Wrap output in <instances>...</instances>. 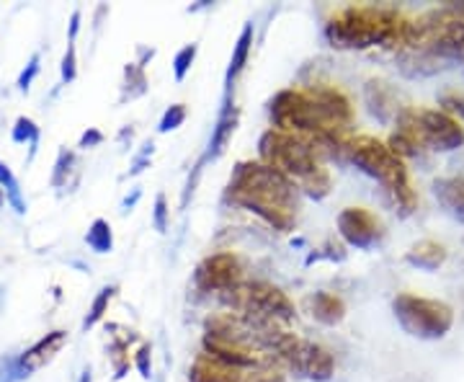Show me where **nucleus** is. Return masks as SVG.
I'll return each mask as SVG.
<instances>
[{"instance_id": "nucleus-11", "label": "nucleus", "mask_w": 464, "mask_h": 382, "mask_svg": "<svg viewBox=\"0 0 464 382\" xmlns=\"http://www.w3.org/2000/svg\"><path fill=\"white\" fill-rule=\"evenodd\" d=\"M243 282V264L232 250L212 253L194 269V287L207 295H222Z\"/></svg>"}, {"instance_id": "nucleus-7", "label": "nucleus", "mask_w": 464, "mask_h": 382, "mask_svg": "<svg viewBox=\"0 0 464 382\" xmlns=\"http://www.w3.org/2000/svg\"><path fill=\"white\" fill-rule=\"evenodd\" d=\"M395 132L408 137L415 148L451 152L464 145V124L441 109H413L405 106L395 119Z\"/></svg>"}, {"instance_id": "nucleus-14", "label": "nucleus", "mask_w": 464, "mask_h": 382, "mask_svg": "<svg viewBox=\"0 0 464 382\" xmlns=\"http://www.w3.org/2000/svg\"><path fill=\"white\" fill-rule=\"evenodd\" d=\"M237 122H240V112H237V106L232 103V96H225L222 109H219V117H217L215 130H212V137H209V145H207V152H204V161H217V158L227 150L232 134L237 130ZM204 161H201V163H204Z\"/></svg>"}, {"instance_id": "nucleus-2", "label": "nucleus", "mask_w": 464, "mask_h": 382, "mask_svg": "<svg viewBox=\"0 0 464 382\" xmlns=\"http://www.w3.org/2000/svg\"><path fill=\"white\" fill-rule=\"evenodd\" d=\"M225 197L279 233H289L297 222V186L261 161H240L232 168Z\"/></svg>"}, {"instance_id": "nucleus-31", "label": "nucleus", "mask_w": 464, "mask_h": 382, "mask_svg": "<svg viewBox=\"0 0 464 382\" xmlns=\"http://www.w3.org/2000/svg\"><path fill=\"white\" fill-rule=\"evenodd\" d=\"M439 103H441V112H447L449 117H459V122L464 119V93H459V91H449V93H444L441 99H439Z\"/></svg>"}, {"instance_id": "nucleus-23", "label": "nucleus", "mask_w": 464, "mask_h": 382, "mask_svg": "<svg viewBox=\"0 0 464 382\" xmlns=\"http://www.w3.org/2000/svg\"><path fill=\"white\" fill-rule=\"evenodd\" d=\"M0 189L5 191V200L11 201L16 215H26V201H24V194H21V186H18L14 171L5 163H0Z\"/></svg>"}, {"instance_id": "nucleus-30", "label": "nucleus", "mask_w": 464, "mask_h": 382, "mask_svg": "<svg viewBox=\"0 0 464 382\" xmlns=\"http://www.w3.org/2000/svg\"><path fill=\"white\" fill-rule=\"evenodd\" d=\"M60 75H63V83H72L78 78V52H75V42H67L65 57H63V65H60Z\"/></svg>"}, {"instance_id": "nucleus-36", "label": "nucleus", "mask_w": 464, "mask_h": 382, "mask_svg": "<svg viewBox=\"0 0 464 382\" xmlns=\"http://www.w3.org/2000/svg\"><path fill=\"white\" fill-rule=\"evenodd\" d=\"M81 18H83V14H81V8H75L72 11V16H70V36H67V42H75L78 39V32H81Z\"/></svg>"}, {"instance_id": "nucleus-37", "label": "nucleus", "mask_w": 464, "mask_h": 382, "mask_svg": "<svg viewBox=\"0 0 464 382\" xmlns=\"http://www.w3.org/2000/svg\"><path fill=\"white\" fill-rule=\"evenodd\" d=\"M137 54H140V60H134V63H140V65L145 67L148 65V60H152V57H155V50H152V47H142V44H140V47H137Z\"/></svg>"}, {"instance_id": "nucleus-18", "label": "nucleus", "mask_w": 464, "mask_h": 382, "mask_svg": "<svg viewBox=\"0 0 464 382\" xmlns=\"http://www.w3.org/2000/svg\"><path fill=\"white\" fill-rule=\"evenodd\" d=\"M433 197L449 215L464 220V176H447L433 181Z\"/></svg>"}, {"instance_id": "nucleus-22", "label": "nucleus", "mask_w": 464, "mask_h": 382, "mask_svg": "<svg viewBox=\"0 0 464 382\" xmlns=\"http://www.w3.org/2000/svg\"><path fill=\"white\" fill-rule=\"evenodd\" d=\"M114 295H116L114 284H109V287H101L99 295L93 298V302H91V308H88V313H85L83 331H88V328H93L96 323H101V320H103V316L109 313V305H111V299H114Z\"/></svg>"}, {"instance_id": "nucleus-12", "label": "nucleus", "mask_w": 464, "mask_h": 382, "mask_svg": "<svg viewBox=\"0 0 464 382\" xmlns=\"http://www.w3.org/2000/svg\"><path fill=\"white\" fill-rule=\"evenodd\" d=\"M338 235L343 238V243L351 249L369 250L380 246L384 238V225L374 212H369L364 207H346L338 212Z\"/></svg>"}, {"instance_id": "nucleus-29", "label": "nucleus", "mask_w": 464, "mask_h": 382, "mask_svg": "<svg viewBox=\"0 0 464 382\" xmlns=\"http://www.w3.org/2000/svg\"><path fill=\"white\" fill-rule=\"evenodd\" d=\"M168 225H170V207H168V197L160 191L152 204V228L160 235H166Z\"/></svg>"}, {"instance_id": "nucleus-21", "label": "nucleus", "mask_w": 464, "mask_h": 382, "mask_svg": "<svg viewBox=\"0 0 464 382\" xmlns=\"http://www.w3.org/2000/svg\"><path fill=\"white\" fill-rule=\"evenodd\" d=\"M148 93V73L140 63L124 65V83H121V101H134Z\"/></svg>"}, {"instance_id": "nucleus-27", "label": "nucleus", "mask_w": 464, "mask_h": 382, "mask_svg": "<svg viewBox=\"0 0 464 382\" xmlns=\"http://www.w3.org/2000/svg\"><path fill=\"white\" fill-rule=\"evenodd\" d=\"M186 117H188V109H186V103H170L166 112H163V117H160L158 132L160 134L176 132L183 122H186Z\"/></svg>"}, {"instance_id": "nucleus-4", "label": "nucleus", "mask_w": 464, "mask_h": 382, "mask_svg": "<svg viewBox=\"0 0 464 382\" xmlns=\"http://www.w3.org/2000/svg\"><path fill=\"white\" fill-rule=\"evenodd\" d=\"M411 21L395 8L382 5H351L333 14L325 24V42L333 50H369L390 47L398 52L408 36Z\"/></svg>"}, {"instance_id": "nucleus-17", "label": "nucleus", "mask_w": 464, "mask_h": 382, "mask_svg": "<svg viewBox=\"0 0 464 382\" xmlns=\"http://www.w3.org/2000/svg\"><path fill=\"white\" fill-rule=\"evenodd\" d=\"M250 50H253V24H246L240 36H237V42H235L230 65H227V73H225V96H232V88H235L237 78L243 75V70L248 65Z\"/></svg>"}, {"instance_id": "nucleus-13", "label": "nucleus", "mask_w": 464, "mask_h": 382, "mask_svg": "<svg viewBox=\"0 0 464 382\" xmlns=\"http://www.w3.org/2000/svg\"><path fill=\"white\" fill-rule=\"evenodd\" d=\"M67 344V333L65 331H52L47 336H42L32 349H26L24 354H18L11 359V377L14 382L26 380L32 377L36 369H42L44 365H50L52 359L63 351V347Z\"/></svg>"}, {"instance_id": "nucleus-19", "label": "nucleus", "mask_w": 464, "mask_h": 382, "mask_svg": "<svg viewBox=\"0 0 464 382\" xmlns=\"http://www.w3.org/2000/svg\"><path fill=\"white\" fill-rule=\"evenodd\" d=\"M405 261L420 271H436L439 266L447 261V249L436 240H418L411 250L405 253Z\"/></svg>"}, {"instance_id": "nucleus-1", "label": "nucleus", "mask_w": 464, "mask_h": 382, "mask_svg": "<svg viewBox=\"0 0 464 382\" xmlns=\"http://www.w3.org/2000/svg\"><path fill=\"white\" fill-rule=\"evenodd\" d=\"M268 117L276 130L313 140L323 155H341L353 124V106L335 85L284 88L268 101Z\"/></svg>"}, {"instance_id": "nucleus-35", "label": "nucleus", "mask_w": 464, "mask_h": 382, "mask_svg": "<svg viewBox=\"0 0 464 382\" xmlns=\"http://www.w3.org/2000/svg\"><path fill=\"white\" fill-rule=\"evenodd\" d=\"M106 137H103V132L101 130H96V127H88L83 134H81V142H78V148H99L101 142H103Z\"/></svg>"}, {"instance_id": "nucleus-8", "label": "nucleus", "mask_w": 464, "mask_h": 382, "mask_svg": "<svg viewBox=\"0 0 464 382\" xmlns=\"http://www.w3.org/2000/svg\"><path fill=\"white\" fill-rule=\"evenodd\" d=\"M217 299L230 308V313L256 318V320H274V323H289L295 320V302L289 295L271 282H243L232 289L217 295Z\"/></svg>"}, {"instance_id": "nucleus-6", "label": "nucleus", "mask_w": 464, "mask_h": 382, "mask_svg": "<svg viewBox=\"0 0 464 382\" xmlns=\"http://www.w3.org/2000/svg\"><path fill=\"white\" fill-rule=\"evenodd\" d=\"M268 354L284 375L289 372L310 382H331L335 375V359L331 351L323 344L307 341L286 328L274 336Z\"/></svg>"}, {"instance_id": "nucleus-40", "label": "nucleus", "mask_w": 464, "mask_h": 382, "mask_svg": "<svg viewBox=\"0 0 464 382\" xmlns=\"http://www.w3.org/2000/svg\"><path fill=\"white\" fill-rule=\"evenodd\" d=\"M3 201H5V191L0 189V207H3Z\"/></svg>"}, {"instance_id": "nucleus-38", "label": "nucleus", "mask_w": 464, "mask_h": 382, "mask_svg": "<svg viewBox=\"0 0 464 382\" xmlns=\"http://www.w3.org/2000/svg\"><path fill=\"white\" fill-rule=\"evenodd\" d=\"M447 8H449V11H454L457 16L464 18V3H449Z\"/></svg>"}, {"instance_id": "nucleus-20", "label": "nucleus", "mask_w": 464, "mask_h": 382, "mask_svg": "<svg viewBox=\"0 0 464 382\" xmlns=\"http://www.w3.org/2000/svg\"><path fill=\"white\" fill-rule=\"evenodd\" d=\"M85 246L93 250V253H99V256L114 250V230H111L109 220L96 217V220L91 222V228H88V233H85Z\"/></svg>"}, {"instance_id": "nucleus-3", "label": "nucleus", "mask_w": 464, "mask_h": 382, "mask_svg": "<svg viewBox=\"0 0 464 382\" xmlns=\"http://www.w3.org/2000/svg\"><path fill=\"white\" fill-rule=\"evenodd\" d=\"M258 161L276 168L310 200H325L331 194V171L323 166V152L313 140L284 130H266L258 140Z\"/></svg>"}, {"instance_id": "nucleus-34", "label": "nucleus", "mask_w": 464, "mask_h": 382, "mask_svg": "<svg viewBox=\"0 0 464 382\" xmlns=\"http://www.w3.org/2000/svg\"><path fill=\"white\" fill-rule=\"evenodd\" d=\"M152 152H155V145H152V142H145V145H142V152L134 158L132 168H130V179L140 176V173H142V171L150 166V161H152Z\"/></svg>"}, {"instance_id": "nucleus-32", "label": "nucleus", "mask_w": 464, "mask_h": 382, "mask_svg": "<svg viewBox=\"0 0 464 382\" xmlns=\"http://www.w3.org/2000/svg\"><path fill=\"white\" fill-rule=\"evenodd\" d=\"M39 63H42V54H39V52H34L32 60H29V65L24 67V70H21V75H18V81H16L18 91H29V88H32L34 78H36V75H39V70H42Z\"/></svg>"}, {"instance_id": "nucleus-10", "label": "nucleus", "mask_w": 464, "mask_h": 382, "mask_svg": "<svg viewBox=\"0 0 464 382\" xmlns=\"http://www.w3.org/2000/svg\"><path fill=\"white\" fill-rule=\"evenodd\" d=\"M188 382H286V375L279 367H227L201 351L188 369Z\"/></svg>"}, {"instance_id": "nucleus-24", "label": "nucleus", "mask_w": 464, "mask_h": 382, "mask_svg": "<svg viewBox=\"0 0 464 382\" xmlns=\"http://www.w3.org/2000/svg\"><path fill=\"white\" fill-rule=\"evenodd\" d=\"M39 127H36V122L29 117H18L16 124H14V142L18 145H24V142H29V161H34V155H36V145H39Z\"/></svg>"}, {"instance_id": "nucleus-33", "label": "nucleus", "mask_w": 464, "mask_h": 382, "mask_svg": "<svg viewBox=\"0 0 464 382\" xmlns=\"http://www.w3.org/2000/svg\"><path fill=\"white\" fill-rule=\"evenodd\" d=\"M134 367L140 372L142 380H150L152 377V347L150 344H142L137 354H134Z\"/></svg>"}, {"instance_id": "nucleus-28", "label": "nucleus", "mask_w": 464, "mask_h": 382, "mask_svg": "<svg viewBox=\"0 0 464 382\" xmlns=\"http://www.w3.org/2000/svg\"><path fill=\"white\" fill-rule=\"evenodd\" d=\"M72 166H75V152L63 148L60 150V155H57V163H54V173H52V186H54V189L67 186V176L72 173Z\"/></svg>"}, {"instance_id": "nucleus-9", "label": "nucleus", "mask_w": 464, "mask_h": 382, "mask_svg": "<svg viewBox=\"0 0 464 382\" xmlns=\"http://www.w3.org/2000/svg\"><path fill=\"white\" fill-rule=\"evenodd\" d=\"M392 316L408 336L420 341H439L454 326V310L441 299L420 298L413 292H400L392 299Z\"/></svg>"}, {"instance_id": "nucleus-39", "label": "nucleus", "mask_w": 464, "mask_h": 382, "mask_svg": "<svg viewBox=\"0 0 464 382\" xmlns=\"http://www.w3.org/2000/svg\"><path fill=\"white\" fill-rule=\"evenodd\" d=\"M78 382H93V372H91V367H88L83 375H81V380Z\"/></svg>"}, {"instance_id": "nucleus-25", "label": "nucleus", "mask_w": 464, "mask_h": 382, "mask_svg": "<svg viewBox=\"0 0 464 382\" xmlns=\"http://www.w3.org/2000/svg\"><path fill=\"white\" fill-rule=\"evenodd\" d=\"M130 338H114L111 347H109V359H111V367H114V380H121L130 369Z\"/></svg>"}, {"instance_id": "nucleus-5", "label": "nucleus", "mask_w": 464, "mask_h": 382, "mask_svg": "<svg viewBox=\"0 0 464 382\" xmlns=\"http://www.w3.org/2000/svg\"><path fill=\"white\" fill-rule=\"evenodd\" d=\"M343 158L359 168L362 173H366L369 179L382 183V189L387 191V197L398 207L400 215H413L415 207H418V197H415V189L411 183V173H408L405 161L387 148V142H382L372 134L348 137Z\"/></svg>"}, {"instance_id": "nucleus-26", "label": "nucleus", "mask_w": 464, "mask_h": 382, "mask_svg": "<svg viewBox=\"0 0 464 382\" xmlns=\"http://www.w3.org/2000/svg\"><path fill=\"white\" fill-rule=\"evenodd\" d=\"M197 54H199V44H183L181 50L176 52V57H173V78L183 83L186 81V75L191 73V67H194V60H197Z\"/></svg>"}, {"instance_id": "nucleus-15", "label": "nucleus", "mask_w": 464, "mask_h": 382, "mask_svg": "<svg viewBox=\"0 0 464 382\" xmlns=\"http://www.w3.org/2000/svg\"><path fill=\"white\" fill-rule=\"evenodd\" d=\"M364 99H366V106H369V112L380 119V122L398 119L400 112L405 109V106H400L398 103V93L392 91V85L384 83V81H377V78L366 81Z\"/></svg>"}, {"instance_id": "nucleus-16", "label": "nucleus", "mask_w": 464, "mask_h": 382, "mask_svg": "<svg viewBox=\"0 0 464 382\" xmlns=\"http://www.w3.org/2000/svg\"><path fill=\"white\" fill-rule=\"evenodd\" d=\"M304 308L313 316V320H317L320 326H328V328L338 326L346 318V302L338 295H333V292H313V295H307Z\"/></svg>"}]
</instances>
